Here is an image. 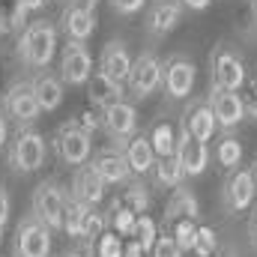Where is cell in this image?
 <instances>
[{
  "mask_svg": "<svg viewBox=\"0 0 257 257\" xmlns=\"http://www.w3.org/2000/svg\"><path fill=\"white\" fill-rule=\"evenodd\" d=\"M33 209H36V218L45 227H51V230L63 227V212H66L63 189L57 183H42L36 189V194H33Z\"/></svg>",
  "mask_w": 257,
  "mask_h": 257,
  "instance_id": "cell-3",
  "label": "cell"
},
{
  "mask_svg": "<svg viewBox=\"0 0 257 257\" xmlns=\"http://www.w3.org/2000/svg\"><path fill=\"white\" fill-rule=\"evenodd\" d=\"M239 27L245 30V36H257V9L254 6H245L239 12Z\"/></svg>",
  "mask_w": 257,
  "mask_h": 257,
  "instance_id": "cell-38",
  "label": "cell"
},
{
  "mask_svg": "<svg viewBox=\"0 0 257 257\" xmlns=\"http://www.w3.org/2000/svg\"><path fill=\"white\" fill-rule=\"evenodd\" d=\"M48 0H18L15 3V18H12V24L15 27H21V21H24V15L27 12H33V9H42Z\"/></svg>",
  "mask_w": 257,
  "mask_h": 257,
  "instance_id": "cell-37",
  "label": "cell"
},
{
  "mask_svg": "<svg viewBox=\"0 0 257 257\" xmlns=\"http://www.w3.org/2000/svg\"><path fill=\"white\" fill-rule=\"evenodd\" d=\"M194 227H197L194 218H177V224H174V239H177L180 248H189V245H192Z\"/></svg>",
  "mask_w": 257,
  "mask_h": 257,
  "instance_id": "cell-34",
  "label": "cell"
},
{
  "mask_svg": "<svg viewBox=\"0 0 257 257\" xmlns=\"http://www.w3.org/2000/svg\"><path fill=\"white\" fill-rule=\"evenodd\" d=\"M123 257H144V248L138 245V239H135V242H128L126 248H123Z\"/></svg>",
  "mask_w": 257,
  "mask_h": 257,
  "instance_id": "cell-43",
  "label": "cell"
},
{
  "mask_svg": "<svg viewBox=\"0 0 257 257\" xmlns=\"http://www.w3.org/2000/svg\"><path fill=\"white\" fill-rule=\"evenodd\" d=\"M192 248L197 257H212L215 254V248H218V236H215V230L212 227H203V224H197L194 227V236H192Z\"/></svg>",
  "mask_w": 257,
  "mask_h": 257,
  "instance_id": "cell-28",
  "label": "cell"
},
{
  "mask_svg": "<svg viewBox=\"0 0 257 257\" xmlns=\"http://www.w3.org/2000/svg\"><path fill=\"white\" fill-rule=\"evenodd\" d=\"M63 27H66V33H69L72 42H84V39H90L93 30H96L93 9H90L87 3H75V6H69V12H66V18H63Z\"/></svg>",
  "mask_w": 257,
  "mask_h": 257,
  "instance_id": "cell-16",
  "label": "cell"
},
{
  "mask_svg": "<svg viewBox=\"0 0 257 257\" xmlns=\"http://www.w3.org/2000/svg\"><path fill=\"white\" fill-rule=\"evenodd\" d=\"M9 209H12V203H9V192L0 186V233H3L6 224H9Z\"/></svg>",
  "mask_w": 257,
  "mask_h": 257,
  "instance_id": "cell-40",
  "label": "cell"
},
{
  "mask_svg": "<svg viewBox=\"0 0 257 257\" xmlns=\"http://www.w3.org/2000/svg\"><path fill=\"white\" fill-rule=\"evenodd\" d=\"M6 111L12 120L18 123H33L39 114H42V105L36 99V87L33 84H15L9 93H6Z\"/></svg>",
  "mask_w": 257,
  "mask_h": 257,
  "instance_id": "cell-8",
  "label": "cell"
},
{
  "mask_svg": "<svg viewBox=\"0 0 257 257\" xmlns=\"http://www.w3.org/2000/svg\"><path fill=\"white\" fill-rule=\"evenodd\" d=\"M153 257H183V248L177 245L174 236H159L153 245Z\"/></svg>",
  "mask_w": 257,
  "mask_h": 257,
  "instance_id": "cell-35",
  "label": "cell"
},
{
  "mask_svg": "<svg viewBox=\"0 0 257 257\" xmlns=\"http://www.w3.org/2000/svg\"><path fill=\"white\" fill-rule=\"evenodd\" d=\"M227 257H230V254H227Z\"/></svg>",
  "mask_w": 257,
  "mask_h": 257,
  "instance_id": "cell-48",
  "label": "cell"
},
{
  "mask_svg": "<svg viewBox=\"0 0 257 257\" xmlns=\"http://www.w3.org/2000/svg\"><path fill=\"white\" fill-rule=\"evenodd\" d=\"M111 224L120 236H135V224H138V212H132L126 203H120L111 215Z\"/></svg>",
  "mask_w": 257,
  "mask_h": 257,
  "instance_id": "cell-32",
  "label": "cell"
},
{
  "mask_svg": "<svg viewBox=\"0 0 257 257\" xmlns=\"http://www.w3.org/2000/svg\"><path fill=\"white\" fill-rule=\"evenodd\" d=\"M144 3H147V0H111V6H114L120 15H135V12H141Z\"/></svg>",
  "mask_w": 257,
  "mask_h": 257,
  "instance_id": "cell-39",
  "label": "cell"
},
{
  "mask_svg": "<svg viewBox=\"0 0 257 257\" xmlns=\"http://www.w3.org/2000/svg\"><path fill=\"white\" fill-rule=\"evenodd\" d=\"M251 177H254V186H257V168H254V171H251Z\"/></svg>",
  "mask_w": 257,
  "mask_h": 257,
  "instance_id": "cell-45",
  "label": "cell"
},
{
  "mask_svg": "<svg viewBox=\"0 0 257 257\" xmlns=\"http://www.w3.org/2000/svg\"><path fill=\"white\" fill-rule=\"evenodd\" d=\"M90 206L78 203L75 197H66V212H63V230L69 236H81V227H84V218H87Z\"/></svg>",
  "mask_w": 257,
  "mask_h": 257,
  "instance_id": "cell-26",
  "label": "cell"
},
{
  "mask_svg": "<svg viewBox=\"0 0 257 257\" xmlns=\"http://www.w3.org/2000/svg\"><path fill=\"white\" fill-rule=\"evenodd\" d=\"M156 177H159V183H162V186L177 189V186L183 183L186 171H183V165H180V159H177V156H159V162H156Z\"/></svg>",
  "mask_w": 257,
  "mask_h": 257,
  "instance_id": "cell-25",
  "label": "cell"
},
{
  "mask_svg": "<svg viewBox=\"0 0 257 257\" xmlns=\"http://www.w3.org/2000/svg\"><path fill=\"white\" fill-rule=\"evenodd\" d=\"M3 144H6V120L0 114V150H3Z\"/></svg>",
  "mask_w": 257,
  "mask_h": 257,
  "instance_id": "cell-44",
  "label": "cell"
},
{
  "mask_svg": "<svg viewBox=\"0 0 257 257\" xmlns=\"http://www.w3.org/2000/svg\"><path fill=\"white\" fill-rule=\"evenodd\" d=\"M105 126H108L111 135H117V138H128L138 128V114H135V108L128 102L120 99V102H114V105L105 108Z\"/></svg>",
  "mask_w": 257,
  "mask_h": 257,
  "instance_id": "cell-17",
  "label": "cell"
},
{
  "mask_svg": "<svg viewBox=\"0 0 257 257\" xmlns=\"http://www.w3.org/2000/svg\"><path fill=\"white\" fill-rule=\"evenodd\" d=\"M135 239H138V245L144 248V251H153V245H156V239H159V230H156V221L144 212V215H138V224H135Z\"/></svg>",
  "mask_w": 257,
  "mask_h": 257,
  "instance_id": "cell-31",
  "label": "cell"
},
{
  "mask_svg": "<svg viewBox=\"0 0 257 257\" xmlns=\"http://www.w3.org/2000/svg\"><path fill=\"white\" fill-rule=\"evenodd\" d=\"M102 233V215L99 212H87V218H84V227H81V239H90V236H99Z\"/></svg>",
  "mask_w": 257,
  "mask_h": 257,
  "instance_id": "cell-36",
  "label": "cell"
},
{
  "mask_svg": "<svg viewBox=\"0 0 257 257\" xmlns=\"http://www.w3.org/2000/svg\"><path fill=\"white\" fill-rule=\"evenodd\" d=\"M72 197L84 206H96L105 197V180L93 168H78L72 177Z\"/></svg>",
  "mask_w": 257,
  "mask_h": 257,
  "instance_id": "cell-14",
  "label": "cell"
},
{
  "mask_svg": "<svg viewBox=\"0 0 257 257\" xmlns=\"http://www.w3.org/2000/svg\"><path fill=\"white\" fill-rule=\"evenodd\" d=\"M123 236L117 230H102L96 236V257H123Z\"/></svg>",
  "mask_w": 257,
  "mask_h": 257,
  "instance_id": "cell-30",
  "label": "cell"
},
{
  "mask_svg": "<svg viewBox=\"0 0 257 257\" xmlns=\"http://www.w3.org/2000/svg\"><path fill=\"white\" fill-rule=\"evenodd\" d=\"M33 87H36V99H39L42 111H57V108L63 105V84H60L54 75L39 78Z\"/></svg>",
  "mask_w": 257,
  "mask_h": 257,
  "instance_id": "cell-23",
  "label": "cell"
},
{
  "mask_svg": "<svg viewBox=\"0 0 257 257\" xmlns=\"http://www.w3.org/2000/svg\"><path fill=\"white\" fill-rule=\"evenodd\" d=\"M12 159H15V168L24 171V174H33L42 168L45 162V138L39 132H21L15 138V147H12Z\"/></svg>",
  "mask_w": 257,
  "mask_h": 257,
  "instance_id": "cell-6",
  "label": "cell"
},
{
  "mask_svg": "<svg viewBox=\"0 0 257 257\" xmlns=\"http://www.w3.org/2000/svg\"><path fill=\"white\" fill-rule=\"evenodd\" d=\"M209 3H212V0H183V6H189V9H194V12L209 9Z\"/></svg>",
  "mask_w": 257,
  "mask_h": 257,
  "instance_id": "cell-42",
  "label": "cell"
},
{
  "mask_svg": "<svg viewBox=\"0 0 257 257\" xmlns=\"http://www.w3.org/2000/svg\"><path fill=\"white\" fill-rule=\"evenodd\" d=\"M93 171L105 180V186L108 183H123L128 177V162L123 153H102L96 162H93Z\"/></svg>",
  "mask_w": 257,
  "mask_h": 257,
  "instance_id": "cell-20",
  "label": "cell"
},
{
  "mask_svg": "<svg viewBox=\"0 0 257 257\" xmlns=\"http://www.w3.org/2000/svg\"><path fill=\"white\" fill-rule=\"evenodd\" d=\"M153 153L156 156H174V150H177V132L171 123H159V126L153 128Z\"/></svg>",
  "mask_w": 257,
  "mask_h": 257,
  "instance_id": "cell-27",
  "label": "cell"
},
{
  "mask_svg": "<svg viewBox=\"0 0 257 257\" xmlns=\"http://www.w3.org/2000/svg\"><path fill=\"white\" fill-rule=\"evenodd\" d=\"M0 33H3V18H0Z\"/></svg>",
  "mask_w": 257,
  "mask_h": 257,
  "instance_id": "cell-46",
  "label": "cell"
},
{
  "mask_svg": "<svg viewBox=\"0 0 257 257\" xmlns=\"http://www.w3.org/2000/svg\"><path fill=\"white\" fill-rule=\"evenodd\" d=\"M57 150H60L63 162L81 168L90 159V153H93V138H90V132L81 126L78 120H69L60 128V135H57Z\"/></svg>",
  "mask_w": 257,
  "mask_h": 257,
  "instance_id": "cell-2",
  "label": "cell"
},
{
  "mask_svg": "<svg viewBox=\"0 0 257 257\" xmlns=\"http://www.w3.org/2000/svg\"><path fill=\"white\" fill-rule=\"evenodd\" d=\"M215 159L221 168H236L242 162V144L236 138H221L218 147H215Z\"/></svg>",
  "mask_w": 257,
  "mask_h": 257,
  "instance_id": "cell-29",
  "label": "cell"
},
{
  "mask_svg": "<svg viewBox=\"0 0 257 257\" xmlns=\"http://www.w3.org/2000/svg\"><path fill=\"white\" fill-rule=\"evenodd\" d=\"M254 192H257V186H254L251 171H236L230 177V183H227V203H230V209L233 212L248 209L251 200H254Z\"/></svg>",
  "mask_w": 257,
  "mask_h": 257,
  "instance_id": "cell-18",
  "label": "cell"
},
{
  "mask_svg": "<svg viewBox=\"0 0 257 257\" xmlns=\"http://www.w3.org/2000/svg\"><path fill=\"white\" fill-rule=\"evenodd\" d=\"M186 128L192 132L197 141L206 144V141L215 135V128H218L212 108H209V105H197V108H192V111H189V120H186Z\"/></svg>",
  "mask_w": 257,
  "mask_h": 257,
  "instance_id": "cell-21",
  "label": "cell"
},
{
  "mask_svg": "<svg viewBox=\"0 0 257 257\" xmlns=\"http://www.w3.org/2000/svg\"><path fill=\"white\" fill-rule=\"evenodd\" d=\"M242 105H245V114L257 117V81H251V84H248V93L242 96Z\"/></svg>",
  "mask_w": 257,
  "mask_h": 257,
  "instance_id": "cell-41",
  "label": "cell"
},
{
  "mask_svg": "<svg viewBox=\"0 0 257 257\" xmlns=\"http://www.w3.org/2000/svg\"><path fill=\"white\" fill-rule=\"evenodd\" d=\"M60 78L72 87H81L93 78V54L87 51L84 42H69L63 48V63H60Z\"/></svg>",
  "mask_w": 257,
  "mask_h": 257,
  "instance_id": "cell-5",
  "label": "cell"
},
{
  "mask_svg": "<svg viewBox=\"0 0 257 257\" xmlns=\"http://www.w3.org/2000/svg\"><path fill=\"white\" fill-rule=\"evenodd\" d=\"M15 251L18 257H48L51 254V227H45L39 218H27L15 233Z\"/></svg>",
  "mask_w": 257,
  "mask_h": 257,
  "instance_id": "cell-4",
  "label": "cell"
},
{
  "mask_svg": "<svg viewBox=\"0 0 257 257\" xmlns=\"http://www.w3.org/2000/svg\"><path fill=\"white\" fill-rule=\"evenodd\" d=\"M162 84V66L153 54H141L135 63H132V72H128V87L135 90V96H153Z\"/></svg>",
  "mask_w": 257,
  "mask_h": 257,
  "instance_id": "cell-11",
  "label": "cell"
},
{
  "mask_svg": "<svg viewBox=\"0 0 257 257\" xmlns=\"http://www.w3.org/2000/svg\"><path fill=\"white\" fill-rule=\"evenodd\" d=\"M123 203H126L132 212L144 215V212H147V206H150V194H147L144 186H128V192L123 194Z\"/></svg>",
  "mask_w": 257,
  "mask_h": 257,
  "instance_id": "cell-33",
  "label": "cell"
},
{
  "mask_svg": "<svg viewBox=\"0 0 257 257\" xmlns=\"http://www.w3.org/2000/svg\"><path fill=\"white\" fill-rule=\"evenodd\" d=\"M209 108L215 114V123L224 128L230 126H239L242 117H245V105H242V96L239 93H230V90H212L209 96Z\"/></svg>",
  "mask_w": 257,
  "mask_h": 257,
  "instance_id": "cell-12",
  "label": "cell"
},
{
  "mask_svg": "<svg viewBox=\"0 0 257 257\" xmlns=\"http://www.w3.org/2000/svg\"><path fill=\"white\" fill-rule=\"evenodd\" d=\"M254 3H257V0H254Z\"/></svg>",
  "mask_w": 257,
  "mask_h": 257,
  "instance_id": "cell-49",
  "label": "cell"
},
{
  "mask_svg": "<svg viewBox=\"0 0 257 257\" xmlns=\"http://www.w3.org/2000/svg\"><path fill=\"white\" fill-rule=\"evenodd\" d=\"M212 78H215L218 90L239 93L245 87V66H242V60L233 51H218L215 63H212Z\"/></svg>",
  "mask_w": 257,
  "mask_h": 257,
  "instance_id": "cell-9",
  "label": "cell"
},
{
  "mask_svg": "<svg viewBox=\"0 0 257 257\" xmlns=\"http://www.w3.org/2000/svg\"><path fill=\"white\" fill-rule=\"evenodd\" d=\"M153 159H156V153H153V144H150L147 138H135V141L128 144V150H126L128 171H135V174H147V171L153 168Z\"/></svg>",
  "mask_w": 257,
  "mask_h": 257,
  "instance_id": "cell-22",
  "label": "cell"
},
{
  "mask_svg": "<svg viewBox=\"0 0 257 257\" xmlns=\"http://www.w3.org/2000/svg\"><path fill=\"white\" fill-rule=\"evenodd\" d=\"M194 81H197V69L189 60L174 57L162 69V84H165V90H168L171 99H186L194 90Z\"/></svg>",
  "mask_w": 257,
  "mask_h": 257,
  "instance_id": "cell-7",
  "label": "cell"
},
{
  "mask_svg": "<svg viewBox=\"0 0 257 257\" xmlns=\"http://www.w3.org/2000/svg\"><path fill=\"white\" fill-rule=\"evenodd\" d=\"M197 200H194V194L189 192V189H180L177 186V192H174V197L168 200V218H194L197 221Z\"/></svg>",
  "mask_w": 257,
  "mask_h": 257,
  "instance_id": "cell-24",
  "label": "cell"
},
{
  "mask_svg": "<svg viewBox=\"0 0 257 257\" xmlns=\"http://www.w3.org/2000/svg\"><path fill=\"white\" fill-rule=\"evenodd\" d=\"M177 159L183 165V171L189 177H200L209 165V153H206V144L197 141L189 128L180 132V141H177Z\"/></svg>",
  "mask_w": 257,
  "mask_h": 257,
  "instance_id": "cell-10",
  "label": "cell"
},
{
  "mask_svg": "<svg viewBox=\"0 0 257 257\" xmlns=\"http://www.w3.org/2000/svg\"><path fill=\"white\" fill-rule=\"evenodd\" d=\"M18 51L24 57V63L30 69H42V66L51 63L54 51H57V30L51 21H33L24 27L21 33V42H18Z\"/></svg>",
  "mask_w": 257,
  "mask_h": 257,
  "instance_id": "cell-1",
  "label": "cell"
},
{
  "mask_svg": "<svg viewBox=\"0 0 257 257\" xmlns=\"http://www.w3.org/2000/svg\"><path fill=\"white\" fill-rule=\"evenodd\" d=\"M254 233H257V218H254Z\"/></svg>",
  "mask_w": 257,
  "mask_h": 257,
  "instance_id": "cell-47",
  "label": "cell"
},
{
  "mask_svg": "<svg viewBox=\"0 0 257 257\" xmlns=\"http://www.w3.org/2000/svg\"><path fill=\"white\" fill-rule=\"evenodd\" d=\"M132 54H128V48L123 42H108L105 45V51H102V66H99V72L102 75H108V78H114V81H126L128 72H132Z\"/></svg>",
  "mask_w": 257,
  "mask_h": 257,
  "instance_id": "cell-15",
  "label": "cell"
},
{
  "mask_svg": "<svg viewBox=\"0 0 257 257\" xmlns=\"http://www.w3.org/2000/svg\"><path fill=\"white\" fill-rule=\"evenodd\" d=\"M87 90H90V102L99 105L102 111H105L108 105H114V102L123 99L120 81H114V78H108V75H102V72H96V75L87 81Z\"/></svg>",
  "mask_w": 257,
  "mask_h": 257,
  "instance_id": "cell-19",
  "label": "cell"
},
{
  "mask_svg": "<svg viewBox=\"0 0 257 257\" xmlns=\"http://www.w3.org/2000/svg\"><path fill=\"white\" fill-rule=\"evenodd\" d=\"M183 18V0H153L150 15H147V27L156 36L171 33Z\"/></svg>",
  "mask_w": 257,
  "mask_h": 257,
  "instance_id": "cell-13",
  "label": "cell"
}]
</instances>
